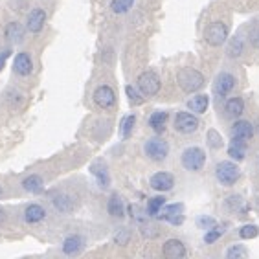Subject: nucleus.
<instances>
[{
	"mask_svg": "<svg viewBox=\"0 0 259 259\" xmlns=\"http://www.w3.org/2000/svg\"><path fill=\"white\" fill-rule=\"evenodd\" d=\"M134 127H136V114H127L120 123V136L121 138H129L133 134Z\"/></svg>",
	"mask_w": 259,
	"mask_h": 259,
	"instance_id": "obj_29",
	"label": "nucleus"
},
{
	"mask_svg": "<svg viewBox=\"0 0 259 259\" xmlns=\"http://www.w3.org/2000/svg\"><path fill=\"white\" fill-rule=\"evenodd\" d=\"M2 191H4V189H2V186H0V195H2Z\"/></svg>",
	"mask_w": 259,
	"mask_h": 259,
	"instance_id": "obj_42",
	"label": "nucleus"
},
{
	"mask_svg": "<svg viewBox=\"0 0 259 259\" xmlns=\"http://www.w3.org/2000/svg\"><path fill=\"white\" fill-rule=\"evenodd\" d=\"M224 234V226H219V224H213L211 228L206 230L204 234V243L206 245H211V243H215L217 239H221V235Z\"/></svg>",
	"mask_w": 259,
	"mask_h": 259,
	"instance_id": "obj_32",
	"label": "nucleus"
},
{
	"mask_svg": "<svg viewBox=\"0 0 259 259\" xmlns=\"http://www.w3.org/2000/svg\"><path fill=\"white\" fill-rule=\"evenodd\" d=\"M46 210L41 204H28L24 208V221L28 224H39L46 219Z\"/></svg>",
	"mask_w": 259,
	"mask_h": 259,
	"instance_id": "obj_20",
	"label": "nucleus"
},
{
	"mask_svg": "<svg viewBox=\"0 0 259 259\" xmlns=\"http://www.w3.org/2000/svg\"><path fill=\"white\" fill-rule=\"evenodd\" d=\"M157 219L166 221V223L173 224V226H178V224L184 223V204H180V202H175V204H164L162 210L158 211Z\"/></svg>",
	"mask_w": 259,
	"mask_h": 259,
	"instance_id": "obj_8",
	"label": "nucleus"
},
{
	"mask_svg": "<svg viewBox=\"0 0 259 259\" xmlns=\"http://www.w3.org/2000/svg\"><path fill=\"white\" fill-rule=\"evenodd\" d=\"M197 224H199L202 230H208V228H211L213 224H217V221L213 217H210V215H202V217L197 219Z\"/></svg>",
	"mask_w": 259,
	"mask_h": 259,
	"instance_id": "obj_39",
	"label": "nucleus"
},
{
	"mask_svg": "<svg viewBox=\"0 0 259 259\" xmlns=\"http://www.w3.org/2000/svg\"><path fill=\"white\" fill-rule=\"evenodd\" d=\"M166 197L164 195H157V197H151L149 202H147V215L149 217H157L158 211L162 210V206L166 204Z\"/></svg>",
	"mask_w": 259,
	"mask_h": 259,
	"instance_id": "obj_30",
	"label": "nucleus"
},
{
	"mask_svg": "<svg viewBox=\"0 0 259 259\" xmlns=\"http://www.w3.org/2000/svg\"><path fill=\"white\" fill-rule=\"evenodd\" d=\"M176 83H178V86H180L184 92H187V94H195V92H199L200 88L204 86L206 79L199 70L184 67L176 72Z\"/></svg>",
	"mask_w": 259,
	"mask_h": 259,
	"instance_id": "obj_1",
	"label": "nucleus"
},
{
	"mask_svg": "<svg viewBox=\"0 0 259 259\" xmlns=\"http://www.w3.org/2000/svg\"><path fill=\"white\" fill-rule=\"evenodd\" d=\"M180 162L184 166L186 171H191V173H197L200 169L204 168L206 164V153L204 149H200L197 145H191V147H186L182 151Z\"/></svg>",
	"mask_w": 259,
	"mask_h": 259,
	"instance_id": "obj_3",
	"label": "nucleus"
},
{
	"mask_svg": "<svg viewBox=\"0 0 259 259\" xmlns=\"http://www.w3.org/2000/svg\"><path fill=\"white\" fill-rule=\"evenodd\" d=\"M162 254L168 259H184L187 256V250L180 239H168L162 245Z\"/></svg>",
	"mask_w": 259,
	"mask_h": 259,
	"instance_id": "obj_13",
	"label": "nucleus"
},
{
	"mask_svg": "<svg viewBox=\"0 0 259 259\" xmlns=\"http://www.w3.org/2000/svg\"><path fill=\"white\" fill-rule=\"evenodd\" d=\"M247 147H248V142L232 136V140H230V144H228V157L232 158L234 162H241V160H245V157H247Z\"/></svg>",
	"mask_w": 259,
	"mask_h": 259,
	"instance_id": "obj_19",
	"label": "nucleus"
},
{
	"mask_svg": "<svg viewBox=\"0 0 259 259\" xmlns=\"http://www.w3.org/2000/svg\"><path fill=\"white\" fill-rule=\"evenodd\" d=\"M13 72L20 76V78H26L33 72V59L28 52H18L13 59Z\"/></svg>",
	"mask_w": 259,
	"mask_h": 259,
	"instance_id": "obj_12",
	"label": "nucleus"
},
{
	"mask_svg": "<svg viewBox=\"0 0 259 259\" xmlns=\"http://www.w3.org/2000/svg\"><path fill=\"white\" fill-rule=\"evenodd\" d=\"M224 206H226V210H228L230 213H237V215L248 211V204L245 202V199H243L241 195H230V197H226Z\"/></svg>",
	"mask_w": 259,
	"mask_h": 259,
	"instance_id": "obj_25",
	"label": "nucleus"
},
{
	"mask_svg": "<svg viewBox=\"0 0 259 259\" xmlns=\"http://www.w3.org/2000/svg\"><path fill=\"white\" fill-rule=\"evenodd\" d=\"M228 24L223 22V20H215V22H210V24L204 28V41L206 44H210L213 48L217 46H223L224 42L228 41Z\"/></svg>",
	"mask_w": 259,
	"mask_h": 259,
	"instance_id": "obj_4",
	"label": "nucleus"
},
{
	"mask_svg": "<svg viewBox=\"0 0 259 259\" xmlns=\"http://www.w3.org/2000/svg\"><path fill=\"white\" fill-rule=\"evenodd\" d=\"M22 189L28 193H33V195H37V193H41L42 189H44V182H42V178L39 175H28L22 180Z\"/></svg>",
	"mask_w": 259,
	"mask_h": 259,
	"instance_id": "obj_26",
	"label": "nucleus"
},
{
	"mask_svg": "<svg viewBox=\"0 0 259 259\" xmlns=\"http://www.w3.org/2000/svg\"><path fill=\"white\" fill-rule=\"evenodd\" d=\"M9 55H11V50H7V48L0 52V70L6 67V61L9 59Z\"/></svg>",
	"mask_w": 259,
	"mask_h": 259,
	"instance_id": "obj_40",
	"label": "nucleus"
},
{
	"mask_svg": "<svg viewBox=\"0 0 259 259\" xmlns=\"http://www.w3.org/2000/svg\"><path fill=\"white\" fill-rule=\"evenodd\" d=\"M131 235L133 234H131V230L129 228H120L114 234V243L118 247H127L129 241H131Z\"/></svg>",
	"mask_w": 259,
	"mask_h": 259,
	"instance_id": "obj_36",
	"label": "nucleus"
},
{
	"mask_svg": "<svg viewBox=\"0 0 259 259\" xmlns=\"http://www.w3.org/2000/svg\"><path fill=\"white\" fill-rule=\"evenodd\" d=\"M144 153L145 157L153 160V162H164L169 155V144L160 136H155V138H149L144 144Z\"/></svg>",
	"mask_w": 259,
	"mask_h": 259,
	"instance_id": "obj_6",
	"label": "nucleus"
},
{
	"mask_svg": "<svg viewBox=\"0 0 259 259\" xmlns=\"http://www.w3.org/2000/svg\"><path fill=\"white\" fill-rule=\"evenodd\" d=\"M215 178L219 180V184L230 187L241 178V169L234 160H221L215 166Z\"/></svg>",
	"mask_w": 259,
	"mask_h": 259,
	"instance_id": "obj_2",
	"label": "nucleus"
},
{
	"mask_svg": "<svg viewBox=\"0 0 259 259\" xmlns=\"http://www.w3.org/2000/svg\"><path fill=\"white\" fill-rule=\"evenodd\" d=\"M226 258L228 259H245L248 258V250L243 245H234L226 250Z\"/></svg>",
	"mask_w": 259,
	"mask_h": 259,
	"instance_id": "obj_35",
	"label": "nucleus"
},
{
	"mask_svg": "<svg viewBox=\"0 0 259 259\" xmlns=\"http://www.w3.org/2000/svg\"><path fill=\"white\" fill-rule=\"evenodd\" d=\"M169 120V112L168 110H155L153 114L149 116V127L155 131L157 134H162L166 131V125H168Z\"/></svg>",
	"mask_w": 259,
	"mask_h": 259,
	"instance_id": "obj_22",
	"label": "nucleus"
},
{
	"mask_svg": "<svg viewBox=\"0 0 259 259\" xmlns=\"http://www.w3.org/2000/svg\"><path fill=\"white\" fill-rule=\"evenodd\" d=\"M136 86H138V90L144 94V97H153L160 92L162 81H160V76H158L155 70H145V72H142L138 76Z\"/></svg>",
	"mask_w": 259,
	"mask_h": 259,
	"instance_id": "obj_5",
	"label": "nucleus"
},
{
	"mask_svg": "<svg viewBox=\"0 0 259 259\" xmlns=\"http://www.w3.org/2000/svg\"><path fill=\"white\" fill-rule=\"evenodd\" d=\"M52 204H54L55 210L61 211V213H68V211L74 210L72 197L67 195V193H63V191H57L52 195Z\"/></svg>",
	"mask_w": 259,
	"mask_h": 259,
	"instance_id": "obj_23",
	"label": "nucleus"
},
{
	"mask_svg": "<svg viewBox=\"0 0 259 259\" xmlns=\"http://www.w3.org/2000/svg\"><path fill=\"white\" fill-rule=\"evenodd\" d=\"M134 0H112L110 2V9L116 15H121V13H127L131 7H133Z\"/></svg>",
	"mask_w": 259,
	"mask_h": 259,
	"instance_id": "obj_34",
	"label": "nucleus"
},
{
	"mask_svg": "<svg viewBox=\"0 0 259 259\" xmlns=\"http://www.w3.org/2000/svg\"><path fill=\"white\" fill-rule=\"evenodd\" d=\"M224 112L228 118H241V114L245 112V99L241 96H232L224 101Z\"/></svg>",
	"mask_w": 259,
	"mask_h": 259,
	"instance_id": "obj_18",
	"label": "nucleus"
},
{
	"mask_svg": "<svg viewBox=\"0 0 259 259\" xmlns=\"http://www.w3.org/2000/svg\"><path fill=\"white\" fill-rule=\"evenodd\" d=\"M107 211H109L110 217H114V219L125 217V204H123L120 195H116V193L110 195L109 202H107Z\"/></svg>",
	"mask_w": 259,
	"mask_h": 259,
	"instance_id": "obj_24",
	"label": "nucleus"
},
{
	"mask_svg": "<svg viewBox=\"0 0 259 259\" xmlns=\"http://www.w3.org/2000/svg\"><path fill=\"white\" fill-rule=\"evenodd\" d=\"M44 22H46V11L42 7H33L26 18V30L31 33H39L44 28Z\"/></svg>",
	"mask_w": 259,
	"mask_h": 259,
	"instance_id": "obj_15",
	"label": "nucleus"
},
{
	"mask_svg": "<svg viewBox=\"0 0 259 259\" xmlns=\"http://www.w3.org/2000/svg\"><path fill=\"white\" fill-rule=\"evenodd\" d=\"M259 235V226L258 224H243L239 228V237L245 239V241H250V239H256Z\"/></svg>",
	"mask_w": 259,
	"mask_h": 259,
	"instance_id": "obj_31",
	"label": "nucleus"
},
{
	"mask_svg": "<svg viewBox=\"0 0 259 259\" xmlns=\"http://www.w3.org/2000/svg\"><path fill=\"white\" fill-rule=\"evenodd\" d=\"M90 173L92 176L96 178L97 186L101 187V189H107L110 186V175H109V168H107V164L101 162V160H96V162L90 166Z\"/></svg>",
	"mask_w": 259,
	"mask_h": 259,
	"instance_id": "obj_16",
	"label": "nucleus"
},
{
	"mask_svg": "<svg viewBox=\"0 0 259 259\" xmlns=\"http://www.w3.org/2000/svg\"><path fill=\"white\" fill-rule=\"evenodd\" d=\"M248 41L252 44L254 48L259 50V22L250 26V30H248Z\"/></svg>",
	"mask_w": 259,
	"mask_h": 259,
	"instance_id": "obj_38",
	"label": "nucleus"
},
{
	"mask_svg": "<svg viewBox=\"0 0 259 259\" xmlns=\"http://www.w3.org/2000/svg\"><path fill=\"white\" fill-rule=\"evenodd\" d=\"M125 94H127V97H129V103H131V105H142V103H144V94L138 90V86L127 85Z\"/></svg>",
	"mask_w": 259,
	"mask_h": 259,
	"instance_id": "obj_33",
	"label": "nucleus"
},
{
	"mask_svg": "<svg viewBox=\"0 0 259 259\" xmlns=\"http://www.w3.org/2000/svg\"><path fill=\"white\" fill-rule=\"evenodd\" d=\"M208 145H210L211 149H221L223 147V136L215 131V129H210L208 131Z\"/></svg>",
	"mask_w": 259,
	"mask_h": 259,
	"instance_id": "obj_37",
	"label": "nucleus"
},
{
	"mask_svg": "<svg viewBox=\"0 0 259 259\" xmlns=\"http://www.w3.org/2000/svg\"><path fill=\"white\" fill-rule=\"evenodd\" d=\"M4 37H6L9 42H20L22 37H24V28L18 22H9L4 30Z\"/></svg>",
	"mask_w": 259,
	"mask_h": 259,
	"instance_id": "obj_28",
	"label": "nucleus"
},
{
	"mask_svg": "<svg viewBox=\"0 0 259 259\" xmlns=\"http://www.w3.org/2000/svg\"><path fill=\"white\" fill-rule=\"evenodd\" d=\"M208 107H210V96H206V94H195L187 99V109L193 114H204Z\"/></svg>",
	"mask_w": 259,
	"mask_h": 259,
	"instance_id": "obj_21",
	"label": "nucleus"
},
{
	"mask_svg": "<svg viewBox=\"0 0 259 259\" xmlns=\"http://www.w3.org/2000/svg\"><path fill=\"white\" fill-rule=\"evenodd\" d=\"M226 54H228V57H232V59L241 57V55L245 54V39H243V37H239V35L232 37V39L228 41Z\"/></svg>",
	"mask_w": 259,
	"mask_h": 259,
	"instance_id": "obj_27",
	"label": "nucleus"
},
{
	"mask_svg": "<svg viewBox=\"0 0 259 259\" xmlns=\"http://www.w3.org/2000/svg\"><path fill=\"white\" fill-rule=\"evenodd\" d=\"M235 86V76L230 72H221L213 81V94L217 99H224L230 96V92Z\"/></svg>",
	"mask_w": 259,
	"mask_h": 259,
	"instance_id": "obj_9",
	"label": "nucleus"
},
{
	"mask_svg": "<svg viewBox=\"0 0 259 259\" xmlns=\"http://www.w3.org/2000/svg\"><path fill=\"white\" fill-rule=\"evenodd\" d=\"M92 99H94V103H96L99 109H112L116 105V92L109 85H99L96 90H94Z\"/></svg>",
	"mask_w": 259,
	"mask_h": 259,
	"instance_id": "obj_10",
	"label": "nucleus"
},
{
	"mask_svg": "<svg viewBox=\"0 0 259 259\" xmlns=\"http://www.w3.org/2000/svg\"><path fill=\"white\" fill-rule=\"evenodd\" d=\"M4 219H6V213H4V210L0 208V223H4Z\"/></svg>",
	"mask_w": 259,
	"mask_h": 259,
	"instance_id": "obj_41",
	"label": "nucleus"
},
{
	"mask_svg": "<svg viewBox=\"0 0 259 259\" xmlns=\"http://www.w3.org/2000/svg\"><path fill=\"white\" fill-rule=\"evenodd\" d=\"M85 245H86V241H85L83 235L72 234V235H68L67 239L63 241V247H61V250H63V254H65V256H78V254L83 252Z\"/></svg>",
	"mask_w": 259,
	"mask_h": 259,
	"instance_id": "obj_14",
	"label": "nucleus"
},
{
	"mask_svg": "<svg viewBox=\"0 0 259 259\" xmlns=\"http://www.w3.org/2000/svg\"><path fill=\"white\" fill-rule=\"evenodd\" d=\"M232 136L234 138H239V140H245V142H248V140H252L254 136V125L250 123L248 120H237L232 123Z\"/></svg>",
	"mask_w": 259,
	"mask_h": 259,
	"instance_id": "obj_17",
	"label": "nucleus"
},
{
	"mask_svg": "<svg viewBox=\"0 0 259 259\" xmlns=\"http://www.w3.org/2000/svg\"><path fill=\"white\" fill-rule=\"evenodd\" d=\"M149 186L158 193L171 191L173 186H175V176L168 173V171H158L149 178Z\"/></svg>",
	"mask_w": 259,
	"mask_h": 259,
	"instance_id": "obj_11",
	"label": "nucleus"
},
{
	"mask_svg": "<svg viewBox=\"0 0 259 259\" xmlns=\"http://www.w3.org/2000/svg\"><path fill=\"white\" fill-rule=\"evenodd\" d=\"M200 121L199 118L193 114V112H186L180 110L175 114V131L180 134H193L199 129Z\"/></svg>",
	"mask_w": 259,
	"mask_h": 259,
	"instance_id": "obj_7",
	"label": "nucleus"
}]
</instances>
